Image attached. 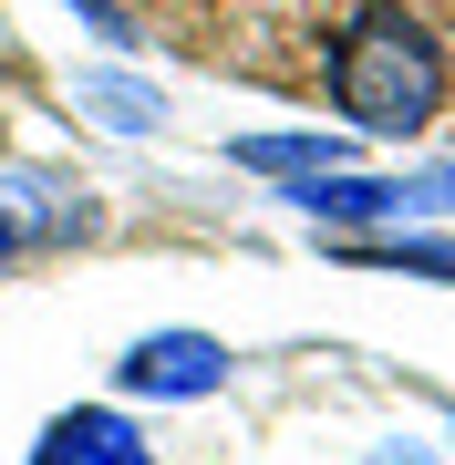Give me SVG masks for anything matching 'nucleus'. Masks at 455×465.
I'll list each match as a JSON object with an SVG mask.
<instances>
[{
  "label": "nucleus",
  "instance_id": "nucleus-1",
  "mask_svg": "<svg viewBox=\"0 0 455 465\" xmlns=\"http://www.w3.org/2000/svg\"><path fill=\"white\" fill-rule=\"evenodd\" d=\"M331 114L341 134H383L404 145L445 114V42L424 32L404 0H362L331 42Z\"/></svg>",
  "mask_w": 455,
  "mask_h": 465
},
{
  "label": "nucleus",
  "instance_id": "nucleus-2",
  "mask_svg": "<svg viewBox=\"0 0 455 465\" xmlns=\"http://www.w3.org/2000/svg\"><path fill=\"white\" fill-rule=\"evenodd\" d=\"M114 393H135V403H207V393H228V341L218 331H145V341H124Z\"/></svg>",
  "mask_w": 455,
  "mask_h": 465
},
{
  "label": "nucleus",
  "instance_id": "nucleus-3",
  "mask_svg": "<svg viewBox=\"0 0 455 465\" xmlns=\"http://www.w3.org/2000/svg\"><path fill=\"white\" fill-rule=\"evenodd\" d=\"M0 217H11L21 249H63V238L94 228V197L63 186V176H42V166H11V176H0Z\"/></svg>",
  "mask_w": 455,
  "mask_h": 465
},
{
  "label": "nucleus",
  "instance_id": "nucleus-4",
  "mask_svg": "<svg viewBox=\"0 0 455 465\" xmlns=\"http://www.w3.org/2000/svg\"><path fill=\"white\" fill-rule=\"evenodd\" d=\"M32 465H155V445L114 414V403H73V414H52V424H42Z\"/></svg>",
  "mask_w": 455,
  "mask_h": 465
},
{
  "label": "nucleus",
  "instance_id": "nucleus-5",
  "mask_svg": "<svg viewBox=\"0 0 455 465\" xmlns=\"http://www.w3.org/2000/svg\"><path fill=\"white\" fill-rule=\"evenodd\" d=\"M290 207L311 228H372V217H404V176H290Z\"/></svg>",
  "mask_w": 455,
  "mask_h": 465
},
{
  "label": "nucleus",
  "instance_id": "nucleus-6",
  "mask_svg": "<svg viewBox=\"0 0 455 465\" xmlns=\"http://www.w3.org/2000/svg\"><path fill=\"white\" fill-rule=\"evenodd\" d=\"M73 104H84L94 124H114V134H155L166 124V94L135 84V73H73Z\"/></svg>",
  "mask_w": 455,
  "mask_h": 465
},
{
  "label": "nucleus",
  "instance_id": "nucleus-7",
  "mask_svg": "<svg viewBox=\"0 0 455 465\" xmlns=\"http://www.w3.org/2000/svg\"><path fill=\"white\" fill-rule=\"evenodd\" d=\"M228 155H238V166H259V176H331L352 145H341V134H238Z\"/></svg>",
  "mask_w": 455,
  "mask_h": 465
},
{
  "label": "nucleus",
  "instance_id": "nucleus-8",
  "mask_svg": "<svg viewBox=\"0 0 455 465\" xmlns=\"http://www.w3.org/2000/svg\"><path fill=\"white\" fill-rule=\"evenodd\" d=\"M352 269H404V280H455V238H341Z\"/></svg>",
  "mask_w": 455,
  "mask_h": 465
},
{
  "label": "nucleus",
  "instance_id": "nucleus-9",
  "mask_svg": "<svg viewBox=\"0 0 455 465\" xmlns=\"http://www.w3.org/2000/svg\"><path fill=\"white\" fill-rule=\"evenodd\" d=\"M372 465H424V455H414V445H383V455H372Z\"/></svg>",
  "mask_w": 455,
  "mask_h": 465
},
{
  "label": "nucleus",
  "instance_id": "nucleus-10",
  "mask_svg": "<svg viewBox=\"0 0 455 465\" xmlns=\"http://www.w3.org/2000/svg\"><path fill=\"white\" fill-rule=\"evenodd\" d=\"M11 259H21V238H11V217H0V269H11Z\"/></svg>",
  "mask_w": 455,
  "mask_h": 465
}]
</instances>
